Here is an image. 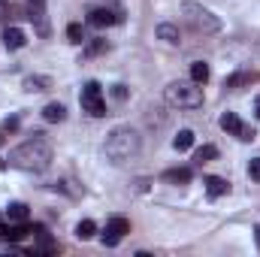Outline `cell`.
Returning <instances> with one entry per match:
<instances>
[{
  "label": "cell",
  "mask_w": 260,
  "mask_h": 257,
  "mask_svg": "<svg viewBox=\"0 0 260 257\" xmlns=\"http://www.w3.org/2000/svg\"><path fill=\"white\" fill-rule=\"evenodd\" d=\"M124 233H130V221H127V218H112V221L106 224V233H103V245H118Z\"/></svg>",
  "instance_id": "6"
},
{
  "label": "cell",
  "mask_w": 260,
  "mask_h": 257,
  "mask_svg": "<svg viewBox=\"0 0 260 257\" xmlns=\"http://www.w3.org/2000/svg\"><path fill=\"white\" fill-rule=\"evenodd\" d=\"M34 233H37V239H40V251H46V254H55V251H58V242H55L43 227H34Z\"/></svg>",
  "instance_id": "14"
},
{
  "label": "cell",
  "mask_w": 260,
  "mask_h": 257,
  "mask_svg": "<svg viewBox=\"0 0 260 257\" xmlns=\"http://www.w3.org/2000/svg\"><path fill=\"white\" fill-rule=\"evenodd\" d=\"M115 21H121V12H112V9H91L88 12V24H94V27H109Z\"/></svg>",
  "instance_id": "7"
},
{
  "label": "cell",
  "mask_w": 260,
  "mask_h": 257,
  "mask_svg": "<svg viewBox=\"0 0 260 257\" xmlns=\"http://www.w3.org/2000/svg\"><path fill=\"white\" fill-rule=\"evenodd\" d=\"M164 179H167V182H173V185H188V182H191V170H188V167L167 170V173H164Z\"/></svg>",
  "instance_id": "13"
},
{
  "label": "cell",
  "mask_w": 260,
  "mask_h": 257,
  "mask_svg": "<svg viewBox=\"0 0 260 257\" xmlns=\"http://www.w3.org/2000/svg\"><path fill=\"white\" fill-rule=\"evenodd\" d=\"M242 127H245V124L239 121V115H236V112H224V115H221V130H227V133L239 136V133H242Z\"/></svg>",
  "instance_id": "11"
},
{
  "label": "cell",
  "mask_w": 260,
  "mask_h": 257,
  "mask_svg": "<svg viewBox=\"0 0 260 257\" xmlns=\"http://www.w3.org/2000/svg\"><path fill=\"white\" fill-rule=\"evenodd\" d=\"M245 82H248V76H245V73H236V76H230L224 85H227V88H239V85H245Z\"/></svg>",
  "instance_id": "22"
},
{
  "label": "cell",
  "mask_w": 260,
  "mask_h": 257,
  "mask_svg": "<svg viewBox=\"0 0 260 257\" xmlns=\"http://www.w3.org/2000/svg\"><path fill=\"white\" fill-rule=\"evenodd\" d=\"M49 88V79H43V76H27L24 79V91H46Z\"/></svg>",
  "instance_id": "20"
},
{
  "label": "cell",
  "mask_w": 260,
  "mask_h": 257,
  "mask_svg": "<svg viewBox=\"0 0 260 257\" xmlns=\"http://www.w3.org/2000/svg\"><path fill=\"white\" fill-rule=\"evenodd\" d=\"M6 215H9V221H27V206L24 203H9Z\"/></svg>",
  "instance_id": "19"
},
{
  "label": "cell",
  "mask_w": 260,
  "mask_h": 257,
  "mask_svg": "<svg viewBox=\"0 0 260 257\" xmlns=\"http://www.w3.org/2000/svg\"><path fill=\"white\" fill-rule=\"evenodd\" d=\"M191 145H194V130H179L176 139H173V148L176 151H188Z\"/></svg>",
  "instance_id": "15"
},
{
  "label": "cell",
  "mask_w": 260,
  "mask_h": 257,
  "mask_svg": "<svg viewBox=\"0 0 260 257\" xmlns=\"http://www.w3.org/2000/svg\"><path fill=\"white\" fill-rule=\"evenodd\" d=\"M254 112H257V118H260V97L254 100Z\"/></svg>",
  "instance_id": "27"
},
{
  "label": "cell",
  "mask_w": 260,
  "mask_h": 257,
  "mask_svg": "<svg viewBox=\"0 0 260 257\" xmlns=\"http://www.w3.org/2000/svg\"><path fill=\"white\" fill-rule=\"evenodd\" d=\"M94 233H97V224L91 221V218H85V221H79L76 224V239H94Z\"/></svg>",
  "instance_id": "16"
},
{
  "label": "cell",
  "mask_w": 260,
  "mask_h": 257,
  "mask_svg": "<svg viewBox=\"0 0 260 257\" xmlns=\"http://www.w3.org/2000/svg\"><path fill=\"white\" fill-rule=\"evenodd\" d=\"M82 109L91 112L94 118H103L106 115V100H103V91H100L97 82H88L82 88Z\"/></svg>",
  "instance_id": "5"
},
{
  "label": "cell",
  "mask_w": 260,
  "mask_h": 257,
  "mask_svg": "<svg viewBox=\"0 0 260 257\" xmlns=\"http://www.w3.org/2000/svg\"><path fill=\"white\" fill-rule=\"evenodd\" d=\"M67 37H70V43H73V46L85 43V30H82V24H70V27H67Z\"/></svg>",
  "instance_id": "21"
},
{
  "label": "cell",
  "mask_w": 260,
  "mask_h": 257,
  "mask_svg": "<svg viewBox=\"0 0 260 257\" xmlns=\"http://www.w3.org/2000/svg\"><path fill=\"white\" fill-rule=\"evenodd\" d=\"M248 176H251L254 182H260V157H254V160L248 164Z\"/></svg>",
  "instance_id": "24"
},
{
  "label": "cell",
  "mask_w": 260,
  "mask_h": 257,
  "mask_svg": "<svg viewBox=\"0 0 260 257\" xmlns=\"http://www.w3.org/2000/svg\"><path fill=\"white\" fill-rule=\"evenodd\" d=\"M52 164V145L43 133H34L30 139H24L21 145H15L9 151V167L24 170V173H43Z\"/></svg>",
  "instance_id": "1"
},
{
  "label": "cell",
  "mask_w": 260,
  "mask_h": 257,
  "mask_svg": "<svg viewBox=\"0 0 260 257\" xmlns=\"http://www.w3.org/2000/svg\"><path fill=\"white\" fill-rule=\"evenodd\" d=\"M112 94H115L118 100H124V97H127V91H124V85H115V91H112Z\"/></svg>",
  "instance_id": "26"
},
{
  "label": "cell",
  "mask_w": 260,
  "mask_h": 257,
  "mask_svg": "<svg viewBox=\"0 0 260 257\" xmlns=\"http://www.w3.org/2000/svg\"><path fill=\"white\" fill-rule=\"evenodd\" d=\"M9 12H15V6H12L9 0H0V21H6V18H9Z\"/></svg>",
  "instance_id": "23"
},
{
  "label": "cell",
  "mask_w": 260,
  "mask_h": 257,
  "mask_svg": "<svg viewBox=\"0 0 260 257\" xmlns=\"http://www.w3.org/2000/svg\"><path fill=\"white\" fill-rule=\"evenodd\" d=\"M227 191H230V182H227V179H221V176H209V179H206V194H209L212 200L224 197Z\"/></svg>",
  "instance_id": "9"
},
{
  "label": "cell",
  "mask_w": 260,
  "mask_h": 257,
  "mask_svg": "<svg viewBox=\"0 0 260 257\" xmlns=\"http://www.w3.org/2000/svg\"><path fill=\"white\" fill-rule=\"evenodd\" d=\"M157 40H164L167 46H179V43H182V34H179L176 24L164 21V24H157Z\"/></svg>",
  "instance_id": "8"
},
{
  "label": "cell",
  "mask_w": 260,
  "mask_h": 257,
  "mask_svg": "<svg viewBox=\"0 0 260 257\" xmlns=\"http://www.w3.org/2000/svg\"><path fill=\"white\" fill-rule=\"evenodd\" d=\"M182 15H185V21L194 27L197 34H218V30H221V18H218L212 9H206L203 3L185 0V3H182Z\"/></svg>",
  "instance_id": "4"
},
{
  "label": "cell",
  "mask_w": 260,
  "mask_h": 257,
  "mask_svg": "<svg viewBox=\"0 0 260 257\" xmlns=\"http://www.w3.org/2000/svg\"><path fill=\"white\" fill-rule=\"evenodd\" d=\"M191 82H197V85H206L209 82V64L206 61H194L191 64Z\"/></svg>",
  "instance_id": "17"
},
{
  "label": "cell",
  "mask_w": 260,
  "mask_h": 257,
  "mask_svg": "<svg viewBox=\"0 0 260 257\" xmlns=\"http://www.w3.org/2000/svg\"><path fill=\"white\" fill-rule=\"evenodd\" d=\"M215 157H218V148H215V145H200L197 154H194L197 164H209V160H215Z\"/></svg>",
  "instance_id": "18"
},
{
  "label": "cell",
  "mask_w": 260,
  "mask_h": 257,
  "mask_svg": "<svg viewBox=\"0 0 260 257\" xmlns=\"http://www.w3.org/2000/svg\"><path fill=\"white\" fill-rule=\"evenodd\" d=\"M139 148H142V139L133 127H115L106 136V145H103V151L112 164H124L130 157H136Z\"/></svg>",
  "instance_id": "2"
},
{
  "label": "cell",
  "mask_w": 260,
  "mask_h": 257,
  "mask_svg": "<svg viewBox=\"0 0 260 257\" xmlns=\"http://www.w3.org/2000/svg\"><path fill=\"white\" fill-rule=\"evenodd\" d=\"M164 97L170 106H179V109H200L203 106V85L197 82H170L164 88Z\"/></svg>",
  "instance_id": "3"
},
{
  "label": "cell",
  "mask_w": 260,
  "mask_h": 257,
  "mask_svg": "<svg viewBox=\"0 0 260 257\" xmlns=\"http://www.w3.org/2000/svg\"><path fill=\"white\" fill-rule=\"evenodd\" d=\"M103 49H106V40H97V43H91V46H88V55H100Z\"/></svg>",
  "instance_id": "25"
},
{
  "label": "cell",
  "mask_w": 260,
  "mask_h": 257,
  "mask_svg": "<svg viewBox=\"0 0 260 257\" xmlns=\"http://www.w3.org/2000/svg\"><path fill=\"white\" fill-rule=\"evenodd\" d=\"M24 43H27V37H24L21 27H6V30H3V46H6V49H21Z\"/></svg>",
  "instance_id": "10"
},
{
  "label": "cell",
  "mask_w": 260,
  "mask_h": 257,
  "mask_svg": "<svg viewBox=\"0 0 260 257\" xmlns=\"http://www.w3.org/2000/svg\"><path fill=\"white\" fill-rule=\"evenodd\" d=\"M257 245H260V227H257Z\"/></svg>",
  "instance_id": "28"
},
{
  "label": "cell",
  "mask_w": 260,
  "mask_h": 257,
  "mask_svg": "<svg viewBox=\"0 0 260 257\" xmlns=\"http://www.w3.org/2000/svg\"><path fill=\"white\" fill-rule=\"evenodd\" d=\"M43 118H46L49 124H58V121H64L67 118V109L61 106V103H49V106L43 109Z\"/></svg>",
  "instance_id": "12"
}]
</instances>
